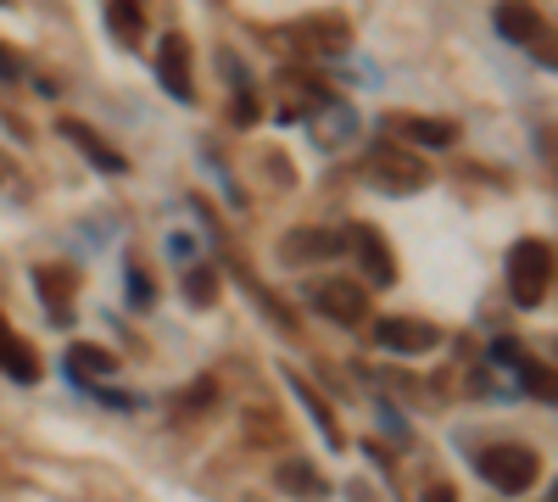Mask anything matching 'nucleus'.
<instances>
[{"label":"nucleus","instance_id":"nucleus-10","mask_svg":"<svg viewBox=\"0 0 558 502\" xmlns=\"http://www.w3.org/2000/svg\"><path fill=\"white\" fill-rule=\"evenodd\" d=\"M0 375L7 380H17V385H34L39 380V357H34V346L0 318Z\"/></svg>","mask_w":558,"mask_h":502},{"label":"nucleus","instance_id":"nucleus-20","mask_svg":"<svg viewBox=\"0 0 558 502\" xmlns=\"http://www.w3.org/2000/svg\"><path fill=\"white\" fill-rule=\"evenodd\" d=\"M291 391H296V396L307 402V414H313V425L324 430V441H330V446H336V441H341V430H336V419H330V407H324V402H318V396H313V391H307L302 380H291Z\"/></svg>","mask_w":558,"mask_h":502},{"label":"nucleus","instance_id":"nucleus-12","mask_svg":"<svg viewBox=\"0 0 558 502\" xmlns=\"http://www.w3.org/2000/svg\"><path fill=\"white\" fill-rule=\"evenodd\" d=\"M62 363H68V375H73L78 385H101V380L118 375V357H112L107 346H89V341H73Z\"/></svg>","mask_w":558,"mask_h":502},{"label":"nucleus","instance_id":"nucleus-24","mask_svg":"<svg viewBox=\"0 0 558 502\" xmlns=\"http://www.w3.org/2000/svg\"><path fill=\"white\" fill-rule=\"evenodd\" d=\"M129 302H140V307L151 302V280H146L140 268H129Z\"/></svg>","mask_w":558,"mask_h":502},{"label":"nucleus","instance_id":"nucleus-6","mask_svg":"<svg viewBox=\"0 0 558 502\" xmlns=\"http://www.w3.org/2000/svg\"><path fill=\"white\" fill-rule=\"evenodd\" d=\"M157 78H162V89H168L179 107H196L191 45H184V34H162V45H157Z\"/></svg>","mask_w":558,"mask_h":502},{"label":"nucleus","instance_id":"nucleus-21","mask_svg":"<svg viewBox=\"0 0 558 502\" xmlns=\"http://www.w3.org/2000/svg\"><path fill=\"white\" fill-rule=\"evenodd\" d=\"M520 369H525V385H531L542 402H553V375L542 369V363H520Z\"/></svg>","mask_w":558,"mask_h":502},{"label":"nucleus","instance_id":"nucleus-3","mask_svg":"<svg viewBox=\"0 0 558 502\" xmlns=\"http://www.w3.org/2000/svg\"><path fill=\"white\" fill-rule=\"evenodd\" d=\"M318 107H330V89H324L313 73L302 68H286L274 73V118L279 123H296V118H313Z\"/></svg>","mask_w":558,"mask_h":502},{"label":"nucleus","instance_id":"nucleus-17","mask_svg":"<svg viewBox=\"0 0 558 502\" xmlns=\"http://www.w3.org/2000/svg\"><path fill=\"white\" fill-rule=\"evenodd\" d=\"M291 39H307V45H324V57H341L347 51V23L341 17H318V23H296Z\"/></svg>","mask_w":558,"mask_h":502},{"label":"nucleus","instance_id":"nucleus-18","mask_svg":"<svg viewBox=\"0 0 558 502\" xmlns=\"http://www.w3.org/2000/svg\"><path fill=\"white\" fill-rule=\"evenodd\" d=\"M408 140H418V146H452L458 140V123H447V118H402L397 123Z\"/></svg>","mask_w":558,"mask_h":502},{"label":"nucleus","instance_id":"nucleus-9","mask_svg":"<svg viewBox=\"0 0 558 502\" xmlns=\"http://www.w3.org/2000/svg\"><path fill=\"white\" fill-rule=\"evenodd\" d=\"M313 307L324 318H336V325H357V318H368V291L357 280H324L313 291Z\"/></svg>","mask_w":558,"mask_h":502},{"label":"nucleus","instance_id":"nucleus-7","mask_svg":"<svg viewBox=\"0 0 558 502\" xmlns=\"http://www.w3.org/2000/svg\"><path fill=\"white\" fill-rule=\"evenodd\" d=\"M375 341H380L386 352L418 357V352H436V346H441V330L425 325V318H402V313H391V318H375Z\"/></svg>","mask_w":558,"mask_h":502},{"label":"nucleus","instance_id":"nucleus-15","mask_svg":"<svg viewBox=\"0 0 558 502\" xmlns=\"http://www.w3.org/2000/svg\"><path fill=\"white\" fill-rule=\"evenodd\" d=\"M497 34L502 39H514V45H531V51H536V39H542V17L536 12H525V7H497Z\"/></svg>","mask_w":558,"mask_h":502},{"label":"nucleus","instance_id":"nucleus-2","mask_svg":"<svg viewBox=\"0 0 558 502\" xmlns=\"http://www.w3.org/2000/svg\"><path fill=\"white\" fill-rule=\"evenodd\" d=\"M475 469L497 486V491H508V497H520V491H531L536 486V475H542V458L531 446H520V441H502V446H486L481 458H475Z\"/></svg>","mask_w":558,"mask_h":502},{"label":"nucleus","instance_id":"nucleus-11","mask_svg":"<svg viewBox=\"0 0 558 502\" xmlns=\"http://www.w3.org/2000/svg\"><path fill=\"white\" fill-rule=\"evenodd\" d=\"M274 486L286 497H296V502H324V497H330V480H324L307 458H286L274 469Z\"/></svg>","mask_w":558,"mask_h":502},{"label":"nucleus","instance_id":"nucleus-1","mask_svg":"<svg viewBox=\"0 0 558 502\" xmlns=\"http://www.w3.org/2000/svg\"><path fill=\"white\" fill-rule=\"evenodd\" d=\"M553 291V246L547 241H514L508 252V296L520 307H542Z\"/></svg>","mask_w":558,"mask_h":502},{"label":"nucleus","instance_id":"nucleus-22","mask_svg":"<svg viewBox=\"0 0 558 502\" xmlns=\"http://www.w3.org/2000/svg\"><path fill=\"white\" fill-rule=\"evenodd\" d=\"M213 396H218V391H213V380H202L191 396H184V402H173V407H184V414H202V407H207Z\"/></svg>","mask_w":558,"mask_h":502},{"label":"nucleus","instance_id":"nucleus-8","mask_svg":"<svg viewBox=\"0 0 558 502\" xmlns=\"http://www.w3.org/2000/svg\"><path fill=\"white\" fill-rule=\"evenodd\" d=\"M34 291L39 302L51 307V325H73V291H78V273L68 262H39L34 268Z\"/></svg>","mask_w":558,"mask_h":502},{"label":"nucleus","instance_id":"nucleus-19","mask_svg":"<svg viewBox=\"0 0 558 502\" xmlns=\"http://www.w3.org/2000/svg\"><path fill=\"white\" fill-rule=\"evenodd\" d=\"M213 296H218V273L207 262L184 268V302H191V307H213Z\"/></svg>","mask_w":558,"mask_h":502},{"label":"nucleus","instance_id":"nucleus-4","mask_svg":"<svg viewBox=\"0 0 558 502\" xmlns=\"http://www.w3.org/2000/svg\"><path fill=\"white\" fill-rule=\"evenodd\" d=\"M347 252L357 257V273L375 291H386L391 280H397V262H391V246H386V235L375 230V223H352L347 230Z\"/></svg>","mask_w":558,"mask_h":502},{"label":"nucleus","instance_id":"nucleus-14","mask_svg":"<svg viewBox=\"0 0 558 502\" xmlns=\"http://www.w3.org/2000/svg\"><path fill=\"white\" fill-rule=\"evenodd\" d=\"M57 128H62V134H68V140H73V146H78V151H84L89 162H96L101 173H123V168H129V157H123V151H112V146L101 140V134H96V128H84V123H73V118H62Z\"/></svg>","mask_w":558,"mask_h":502},{"label":"nucleus","instance_id":"nucleus-25","mask_svg":"<svg viewBox=\"0 0 558 502\" xmlns=\"http://www.w3.org/2000/svg\"><path fill=\"white\" fill-rule=\"evenodd\" d=\"M17 73H23V62L7 51V45H0V78H17Z\"/></svg>","mask_w":558,"mask_h":502},{"label":"nucleus","instance_id":"nucleus-23","mask_svg":"<svg viewBox=\"0 0 558 502\" xmlns=\"http://www.w3.org/2000/svg\"><path fill=\"white\" fill-rule=\"evenodd\" d=\"M235 123H257V96H252L246 84L235 89Z\"/></svg>","mask_w":558,"mask_h":502},{"label":"nucleus","instance_id":"nucleus-5","mask_svg":"<svg viewBox=\"0 0 558 502\" xmlns=\"http://www.w3.org/2000/svg\"><path fill=\"white\" fill-rule=\"evenodd\" d=\"M368 179H375L380 191H391V196H413V191L430 185V168L413 162V157L397 151V146H380L375 157H368Z\"/></svg>","mask_w":558,"mask_h":502},{"label":"nucleus","instance_id":"nucleus-13","mask_svg":"<svg viewBox=\"0 0 558 502\" xmlns=\"http://www.w3.org/2000/svg\"><path fill=\"white\" fill-rule=\"evenodd\" d=\"M286 262H313V257H341L347 252V230H291L286 235Z\"/></svg>","mask_w":558,"mask_h":502},{"label":"nucleus","instance_id":"nucleus-16","mask_svg":"<svg viewBox=\"0 0 558 502\" xmlns=\"http://www.w3.org/2000/svg\"><path fill=\"white\" fill-rule=\"evenodd\" d=\"M101 17H107V34H112L118 45H129V51L140 45V34H146V12L129 7V0H112V7H107Z\"/></svg>","mask_w":558,"mask_h":502}]
</instances>
